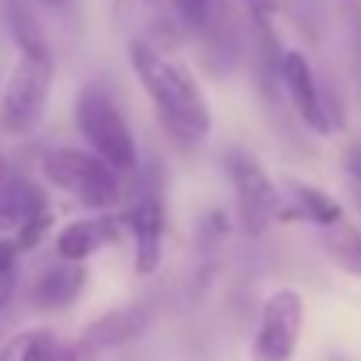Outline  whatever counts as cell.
<instances>
[{
  "mask_svg": "<svg viewBox=\"0 0 361 361\" xmlns=\"http://www.w3.org/2000/svg\"><path fill=\"white\" fill-rule=\"evenodd\" d=\"M128 57H131V68H135L142 89L156 103L163 124L185 142H202L213 128V114H209L206 92L188 75V68H180L177 61H170L166 54H159L145 43H131Z\"/></svg>",
  "mask_w": 361,
  "mask_h": 361,
  "instance_id": "cell-1",
  "label": "cell"
},
{
  "mask_svg": "<svg viewBox=\"0 0 361 361\" xmlns=\"http://www.w3.org/2000/svg\"><path fill=\"white\" fill-rule=\"evenodd\" d=\"M50 85H54V54L47 43L39 47H22V57L4 85L0 96V131L18 138L29 135L47 110L50 99Z\"/></svg>",
  "mask_w": 361,
  "mask_h": 361,
  "instance_id": "cell-2",
  "label": "cell"
},
{
  "mask_svg": "<svg viewBox=\"0 0 361 361\" xmlns=\"http://www.w3.org/2000/svg\"><path fill=\"white\" fill-rule=\"evenodd\" d=\"M75 124L85 135V142L92 145V152L99 159H106L117 173H131L138 166V149H135L131 128H128L124 114L117 110V103L99 85H85L78 92Z\"/></svg>",
  "mask_w": 361,
  "mask_h": 361,
  "instance_id": "cell-3",
  "label": "cell"
},
{
  "mask_svg": "<svg viewBox=\"0 0 361 361\" xmlns=\"http://www.w3.org/2000/svg\"><path fill=\"white\" fill-rule=\"evenodd\" d=\"M43 177L92 209H106L121 199V173L96 152L50 149L43 152Z\"/></svg>",
  "mask_w": 361,
  "mask_h": 361,
  "instance_id": "cell-4",
  "label": "cell"
},
{
  "mask_svg": "<svg viewBox=\"0 0 361 361\" xmlns=\"http://www.w3.org/2000/svg\"><path fill=\"white\" fill-rule=\"evenodd\" d=\"M301 322H305V301L298 290L283 287L269 294L252 340V361H290L301 340Z\"/></svg>",
  "mask_w": 361,
  "mask_h": 361,
  "instance_id": "cell-5",
  "label": "cell"
},
{
  "mask_svg": "<svg viewBox=\"0 0 361 361\" xmlns=\"http://www.w3.org/2000/svg\"><path fill=\"white\" fill-rule=\"evenodd\" d=\"M227 173L234 180V192H238V209L241 220L252 234H259L280 209V195L273 188V180L266 177V170L259 166V159L245 149H231L227 152Z\"/></svg>",
  "mask_w": 361,
  "mask_h": 361,
  "instance_id": "cell-6",
  "label": "cell"
},
{
  "mask_svg": "<svg viewBox=\"0 0 361 361\" xmlns=\"http://www.w3.org/2000/svg\"><path fill=\"white\" fill-rule=\"evenodd\" d=\"M280 78H283V89H287L298 117L319 135L333 131V117L326 110V99L319 92V82H315V71H312L308 57L298 54V50H287L280 57Z\"/></svg>",
  "mask_w": 361,
  "mask_h": 361,
  "instance_id": "cell-7",
  "label": "cell"
},
{
  "mask_svg": "<svg viewBox=\"0 0 361 361\" xmlns=\"http://www.w3.org/2000/svg\"><path fill=\"white\" fill-rule=\"evenodd\" d=\"M163 231H166L163 202H159L156 195L138 199V206L131 209V234H135V269H138L142 276L156 273V266H159Z\"/></svg>",
  "mask_w": 361,
  "mask_h": 361,
  "instance_id": "cell-8",
  "label": "cell"
},
{
  "mask_svg": "<svg viewBox=\"0 0 361 361\" xmlns=\"http://www.w3.org/2000/svg\"><path fill=\"white\" fill-rule=\"evenodd\" d=\"M145 322H149V312H145L142 305H128V308H117V312L96 319V322L85 329L82 343H85L92 354H99V350H106V347H121V343L135 340V336L145 329Z\"/></svg>",
  "mask_w": 361,
  "mask_h": 361,
  "instance_id": "cell-9",
  "label": "cell"
},
{
  "mask_svg": "<svg viewBox=\"0 0 361 361\" xmlns=\"http://www.w3.org/2000/svg\"><path fill=\"white\" fill-rule=\"evenodd\" d=\"M82 287H85V266L64 259V266L47 269V273L36 280V287H32V305L43 308V312L64 308V305H71V301L82 294Z\"/></svg>",
  "mask_w": 361,
  "mask_h": 361,
  "instance_id": "cell-10",
  "label": "cell"
},
{
  "mask_svg": "<svg viewBox=\"0 0 361 361\" xmlns=\"http://www.w3.org/2000/svg\"><path fill=\"white\" fill-rule=\"evenodd\" d=\"M43 195L32 180L25 177H4L0 180V234L8 231H22L29 224V216H36L43 209Z\"/></svg>",
  "mask_w": 361,
  "mask_h": 361,
  "instance_id": "cell-11",
  "label": "cell"
},
{
  "mask_svg": "<svg viewBox=\"0 0 361 361\" xmlns=\"http://www.w3.org/2000/svg\"><path fill=\"white\" fill-rule=\"evenodd\" d=\"M117 234V227L110 220H78V224H68L61 234H57V252L61 259L68 262H85L103 241H110Z\"/></svg>",
  "mask_w": 361,
  "mask_h": 361,
  "instance_id": "cell-12",
  "label": "cell"
},
{
  "mask_svg": "<svg viewBox=\"0 0 361 361\" xmlns=\"http://www.w3.org/2000/svg\"><path fill=\"white\" fill-rule=\"evenodd\" d=\"M280 216H294V220H312V224H319V227H329V224H336L340 216H343V209L326 195V192H319V188H312V185H290V209H276Z\"/></svg>",
  "mask_w": 361,
  "mask_h": 361,
  "instance_id": "cell-13",
  "label": "cell"
},
{
  "mask_svg": "<svg viewBox=\"0 0 361 361\" xmlns=\"http://www.w3.org/2000/svg\"><path fill=\"white\" fill-rule=\"evenodd\" d=\"M326 252L333 255V262L343 269V273H350V276H361V231L354 227V224H347L343 216L336 220V224H329L326 227Z\"/></svg>",
  "mask_w": 361,
  "mask_h": 361,
  "instance_id": "cell-14",
  "label": "cell"
},
{
  "mask_svg": "<svg viewBox=\"0 0 361 361\" xmlns=\"http://www.w3.org/2000/svg\"><path fill=\"white\" fill-rule=\"evenodd\" d=\"M57 340L50 329H25L0 347V361H50Z\"/></svg>",
  "mask_w": 361,
  "mask_h": 361,
  "instance_id": "cell-15",
  "label": "cell"
},
{
  "mask_svg": "<svg viewBox=\"0 0 361 361\" xmlns=\"http://www.w3.org/2000/svg\"><path fill=\"white\" fill-rule=\"evenodd\" d=\"M50 220H54V216H50V209H47V206H43V209H39L36 216H29V224H25V227L18 231V245H22V248H32V245H36V241H39V238L47 234Z\"/></svg>",
  "mask_w": 361,
  "mask_h": 361,
  "instance_id": "cell-16",
  "label": "cell"
},
{
  "mask_svg": "<svg viewBox=\"0 0 361 361\" xmlns=\"http://www.w3.org/2000/svg\"><path fill=\"white\" fill-rule=\"evenodd\" d=\"M255 25H273V15H276V0H245Z\"/></svg>",
  "mask_w": 361,
  "mask_h": 361,
  "instance_id": "cell-17",
  "label": "cell"
},
{
  "mask_svg": "<svg viewBox=\"0 0 361 361\" xmlns=\"http://www.w3.org/2000/svg\"><path fill=\"white\" fill-rule=\"evenodd\" d=\"M343 166H347L350 180H357V185H361V142H350V145H347V152H343Z\"/></svg>",
  "mask_w": 361,
  "mask_h": 361,
  "instance_id": "cell-18",
  "label": "cell"
},
{
  "mask_svg": "<svg viewBox=\"0 0 361 361\" xmlns=\"http://www.w3.org/2000/svg\"><path fill=\"white\" fill-rule=\"evenodd\" d=\"M50 361H92V350H89L85 343H75V347H68V350H54Z\"/></svg>",
  "mask_w": 361,
  "mask_h": 361,
  "instance_id": "cell-19",
  "label": "cell"
},
{
  "mask_svg": "<svg viewBox=\"0 0 361 361\" xmlns=\"http://www.w3.org/2000/svg\"><path fill=\"white\" fill-rule=\"evenodd\" d=\"M340 4H343V11H347V18H350V25L361 39V0H340Z\"/></svg>",
  "mask_w": 361,
  "mask_h": 361,
  "instance_id": "cell-20",
  "label": "cell"
},
{
  "mask_svg": "<svg viewBox=\"0 0 361 361\" xmlns=\"http://www.w3.org/2000/svg\"><path fill=\"white\" fill-rule=\"evenodd\" d=\"M0 273H15V245L0 241Z\"/></svg>",
  "mask_w": 361,
  "mask_h": 361,
  "instance_id": "cell-21",
  "label": "cell"
},
{
  "mask_svg": "<svg viewBox=\"0 0 361 361\" xmlns=\"http://www.w3.org/2000/svg\"><path fill=\"white\" fill-rule=\"evenodd\" d=\"M11 287H15V273H0V308L8 305V298H11Z\"/></svg>",
  "mask_w": 361,
  "mask_h": 361,
  "instance_id": "cell-22",
  "label": "cell"
},
{
  "mask_svg": "<svg viewBox=\"0 0 361 361\" xmlns=\"http://www.w3.org/2000/svg\"><path fill=\"white\" fill-rule=\"evenodd\" d=\"M8 177V166H4V152H0V180Z\"/></svg>",
  "mask_w": 361,
  "mask_h": 361,
  "instance_id": "cell-23",
  "label": "cell"
},
{
  "mask_svg": "<svg viewBox=\"0 0 361 361\" xmlns=\"http://www.w3.org/2000/svg\"><path fill=\"white\" fill-rule=\"evenodd\" d=\"M43 4H68V0H43Z\"/></svg>",
  "mask_w": 361,
  "mask_h": 361,
  "instance_id": "cell-24",
  "label": "cell"
}]
</instances>
